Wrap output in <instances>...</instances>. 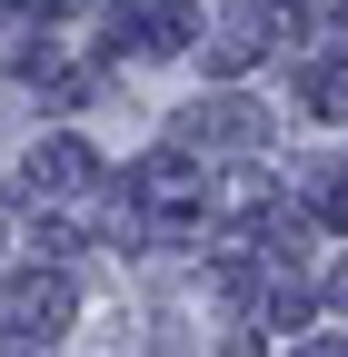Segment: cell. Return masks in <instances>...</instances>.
<instances>
[{
  "label": "cell",
  "instance_id": "cell-6",
  "mask_svg": "<svg viewBox=\"0 0 348 357\" xmlns=\"http://www.w3.org/2000/svg\"><path fill=\"white\" fill-rule=\"evenodd\" d=\"M298 357H348V337H309V347H298Z\"/></svg>",
  "mask_w": 348,
  "mask_h": 357
},
{
  "label": "cell",
  "instance_id": "cell-2",
  "mask_svg": "<svg viewBox=\"0 0 348 357\" xmlns=\"http://www.w3.org/2000/svg\"><path fill=\"white\" fill-rule=\"evenodd\" d=\"M199 20H189V0H140V20H119V40L129 50H180Z\"/></svg>",
  "mask_w": 348,
  "mask_h": 357
},
{
  "label": "cell",
  "instance_id": "cell-1",
  "mask_svg": "<svg viewBox=\"0 0 348 357\" xmlns=\"http://www.w3.org/2000/svg\"><path fill=\"white\" fill-rule=\"evenodd\" d=\"M10 318H20L30 337H60V328H70V288L40 278V268H20V278H10Z\"/></svg>",
  "mask_w": 348,
  "mask_h": 357
},
{
  "label": "cell",
  "instance_id": "cell-3",
  "mask_svg": "<svg viewBox=\"0 0 348 357\" xmlns=\"http://www.w3.org/2000/svg\"><path fill=\"white\" fill-rule=\"evenodd\" d=\"M129 189H140L150 208H189V199H199V169L159 149V159H140V169H129Z\"/></svg>",
  "mask_w": 348,
  "mask_h": 357
},
{
  "label": "cell",
  "instance_id": "cell-5",
  "mask_svg": "<svg viewBox=\"0 0 348 357\" xmlns=\"http://www.w3.org/2000/svg\"><path fill=\"white\" fill-rule=\"evenodd\" d=\"M309 109H319V119H348V70H319V79H309Z\"/></svg>",
  "mask_w": 348,
  "mask_h": 357
},
{
  "label": "cell",
  "instance_id": "cell-7",
  "mask_svg": "<svg viewBox=\"0 0 348 357\" xmlns=\"http://www.w3.org/2000/svg\"><path fill=\"white\" fill-rule=\"evenodd\" d=\"M328 218H338V229H348V178H338V189H328Z\"/></svg>",
  "mask_w": 348,
  "mask_h": 357
},
{
  "label": "cell",
  "instance_id": "cell-4",
  "mask_svg": "<svg viewBox=\"0 0 348 357\" xmlns=\"http://www.w3.org/2000/svg\"><path fill=\"white\" fill-rule=\"evenodd\" d=\"M80 178H90V149H80V139H40V149H30V189H50V199H70Z\"/></svg>",
  "mask_w": 348,
  "mask_h": 357
}]
</instances>
